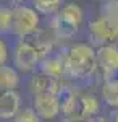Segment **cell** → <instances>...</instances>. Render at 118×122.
<instances>
[{"label": "cell", "instance_id": "cell-1", "mask_svg": "<svg viewBox=\"0 0 118 122\" xmlns=\"http://www.w3.org/2000/svg\"><path fill=\"white\" fill-rule=\"evenodd\" d=\"M65 62V75L66 80L73 81H89L97 73V59L95 51L87 42H76L62 51Z\"/></svg>", "mask_w": 118, "mask_h": 122}, {"label": "cell", "instance_id": "cell-2", "mask_svg": "<svg viewBox=\"0 0 118 122\" xmlns=\"http://www.w3.org/2000/svg\"><path fill=\"white\" fill-rule=\"evenodd\" d=\"M87 29L92 47L118 42V0H105L100 15L89 21Z\"/></svg>", "mask_w": 118, "mask_h": 122}, {"label": "cell", "instance_id": "cell-3", "mask_svg": "<svg viewBox=\"0 0 118 122\" xmlns=\"http://www.w3.org/2000/svg\"><path fill=\"white\" fill-rule=\"evenodd\" d=\"M82 21H84V11L81 5L68 2L62 5L57 13L52 15L49 28L52 29V33L58 41H65L78 34V31L82 26Z\"/></svg>", "mask_w": 118, "mask_h": 122}, {"label": "cell", "instance_id": "cell-4", "mask_svg": "<svg viewBox=\"0 0 118 122\" xmlns=\"http://www.w3.org/2000/svg\"><path fill=\"white\" fill-rule=\"evenodd\" d=\"M100 99L91 91L78 90L71 98L62 104V114L65 122H82L100 114Z\"/></svg>", "mask_w": 118, "mask_h": 122}, {"label": "cell", "instance_id": "cell-5", "mask_svg": "<svg viewBox=\"0 0 118 122\" xmlns=\"http://www.w3.org/2000/svg\"><path fill=\"white\" fill-rule=\"evenodd\" d=\"M13 13V25H11V34L16 39H23L31 34L34 29L39 28L41 23V13L34 7H27L19 3L11 10Z\"/></svg>", "mask_w": 118, "mask_h": 122}, {"label": "cell", "instance_id": "cell-6", "mask_svg": "<svg viewBox=\"0 0 118 122\" xmlns=\"http://www.w3.org/2000/svg\"><path fill=\"white\" fill-rule=\"evenodd\" d=\"M42 60L37 49L27 39H18L13 52V65L19 73H32Z\"/></svg>", "mask_w": 118, "mask_h": 122}, {"label": "cell", "instance_id": "cell-7", "mask_svg": "<svg viewBox=\"0 0 118 122\" xmlns=\"http://www.w3.org/2000/svg\"><path fill=\"white\" fill-rule=\"evenodd\" d=\"M32 109L41 121H54L62 114V101L54 93H41L32 96Z\"/></svg>", "mask_w": 118, "mask_h": 122}, {"label": "cell", "instance_id": "cell-8", "mask_svg": "<svg viewBox=\"0 0 118 122\" xmlns=\"http://www.w3.org/2000/svg\"><path fill=\"white\" fill-rule=\"evenodd\" d=\"M24 39H27L32 46L36 47L37 52L41 54L42 59L47 57L49 54L55 52V44H57V41H58V39L55 38V34L52 33L50 28H41V26L37 29H34L31 34H27Z\"/></svg>", "mask_w": 118, "mask_h": 122}, {"label": "cell", "instance_id": "cell-9", "mask_svg": "<svg viewBox=\"0 0 118 122\" xmlns=\"http://www.w3.org/2000/svg\"><path fill=\"white\" fill-rule=\"evenodd\" d=\"M63 80H57L52 76L42 75V73H32L27 78V91L32 94H41V93H54L58 94L60 88H62Z\"/></svg>", "mask_w": 118, "mask_h": 122}, {"label": "cell", "instance_id": "cell-10", "mask_svg": "<svg viewBox=\"0 0 118 122\" xmlns=\"http://www.w3.org/2000/svg\"><path fill=\"white\" fill-rule=\"evenodd\" d=\"M39 73L47 76H52V78H57V80H65L66 75H65V62H63V56L62 52H52L47 57H44L39 65L36 68Z\"/></svg>", "mask_w": 118, "mask_h": 122}, {"label": "cell", "instance_id": "cell-11", "mask_svg": "<svg viewBox=\"0 0 118 122\" xmlns=\"http://www.w3.org/2000/svg\"><path fill=\"white\" fill-rule=\"evenodd\" d=\"M21 109V94L16 90L0 91V121H11Z\"/></svg>", "mask_w": 118, "mask_h": 122}, {"label": "cell", "instance_id": "cell-12", "mask_svg": "<svg viewBox=\"0 0 118 122\" xmlns=\"http://www.w3.org/2000/svg\"><path fill=\"white\" fill-rule=\"evenodd\" d=\"M21 78L19 72L15 67L10 65H0V91L2 90H18Z\"/></svg>", "mask_w": 118, "mask_h": 122}, {"label": "cell", "instance_id": "cell-13", "mask_svg": "<svg viewBox=\"0 0 118 122\" xmlns=\"http://www.w3.org/2000/svg\"><path fill=\"white\" fill-rule=\"evenodd\" d=\"M100 96L107 106L113 109L118 107V76L104 80L102 88H100Z\"/></svg>", "mask_w": 118, "mask_h": 122}, {"label": "cell", "instance_id": "cell-14", "mask_svg": "<svg viewBox=\"0 0 118 122\" xmlns=\"http://www.w3.org/2000/svg\"><path fill=\"white\" fill-rule=\"evenodd\" d=\"M63 5V0H32V7L42 15H54Z\"/></svg>", "mask_w": 118, "mask_h": 122}, {"label": "cell", "instance_id": "cell-15", "mask_svg": "<svg viewBox=\"0 0 118 122\" xmlns=\"http://www.w3.org/2000/svg\"><path fill=\"white\" fill-rule=\"evenodd\" d=\"M10 122H41V119L32 107H21Z\"/></svg>", "mask_w": 118, "mask_h": 122}, {"label": "cell", "instance_id": "cell-16", "mask_svg": "<svg viewBox=\"0 0 118 122\" xmlns=\"http://www.w3.org/2000/svg\"><path fill=\"white\" fill-rule=\"evenodd\" d=\"M11 25H13V13L11 10L0 8V34H11Z\"/></svg>", "mask_w": 118, "mask_h": 122}, {"label": "cell", "instance_id": "cell-17", "mask_svg": "<svg viewBox=\"0 0 118 122\" xmlns=\"http://www.w3.org/2000/svg\"><path fill=\"white\" fill-rule=\"evenodd\" d=\"M10 59V52H8V46L3 39L0 38V65H5Z\"/></svg>", "mask_w": 118, "mask_h": 122}, {"label": "cell", "instance_id": "cell-18", "mask_svg": "<svg viewBox=\"0 0 118 122\" xmlns=\"http://www.w3.org/2000/svg\"><path fill=\"white\" fill-rule=\"evenodd\" d=\"M23 3V0H0V8H7V10H13L16 5Z\"/></svg>", "mask_w": 118, "mask_h": 122}, {"label": "cell", "instance_id": "cell-19", "mask_svg": "<svg viewBox=\"0 0 118 122\" xmlns=\"http://www.w3.org/2000/svg\"><path fill=\"white\" fill-rule=\"evenodd\" d=\"M82 122H109V116H104V114H97L87 121H82Z\"/></svg>", "mask_w": 118, "mask_h": 122}, {"label": "cell", "instance_id": "cell-20", "mask_svg": "<svg viewBox=\"0 0 118 122\" xmlns=\"http://www.w3.org/2000/svg\"><path fill=\"white\" fill-rule=\"evenodd\" d=\"M109 122H118V107H115L109 116Z\"/></svg>", "mask_w": 118, "mask_h": 122}, {"label": "cell", "instance_id": "cell-21", "mask_svg": "<svg viewBox=\"0 0 118 122\" xmlns=\"http://www.w3.org/2000/svg\"><path fill=\"white\" fill-rule=\"evenodd\" d=\"M8 122H10V121H8Z\"/></svg>", "mask_w": 118, "mask_h": 122}]
</instances>
